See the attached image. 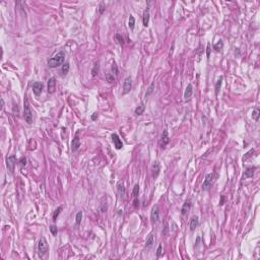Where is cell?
<instances>
[{"label":"cell","instance_id":"8","mask_svg":"<svg viewBox=\"0 0 260 260\" xmlns=\"http://www.w3.org/2000/svg\"><path fill=\"white\" fill-rule=\"evenodd\" d=\"M132 87V80L131 77H126L123 84V93H128Z\"/></svg>","mask_w":260,"mask_h":260},{"label":"cell","instance_id":"39","mask_svg":"<svg viewBox=\"0 0 260 260\" xmlns=\"http://www.w3.org/2000/svg\"><path fill=\"white\" fill-rule=\"evenodd\" d=\"M221 205H223L224 204V196H222V199H221V202H220Z\"/></svg>","mask_w":260,"mask_h":260},{"label":"cell","instance_id":"7","mask_svg":"<svg viewBox=\"0 0 260 260\" xmlns=\"http://www.w3.org/2000/svg\"><path fill=\"white\" fill-rule=\"evenodd\" d=\"M170 141V137H169V134H168V130H164L163 134H162V137H161V141H160V145L162 148H165L166 145L169 143Z\"/></svg>","mask_w":260,"mask_h":260},{"label":"cell","instance_id":"35","mask_svg":"<svg viewBox=\"0 0 260 260\" xmlns=\"http://www.w3.org/2000/svg\"><path fill=\"white\" fill-rule=\"evenodd\" d=\"M19 164H20L22 167L26 166V165H27V159H26V158H22L20 161H19Z\"/></svg>","mask_w":260,"mask_h":260},{"label":"cell","instance_id":"19","mask_svg":"<svg viewBox=\"0 0 260 260\" xmlns=\"http://www.w3.org/2000/svg\"><path fill=\"white\" fill-rule=\"evenodd\" d=\"M153 244H154V236H153L152 234H150V235L148 236V238L146 239V247L149 248V247H151Z\"/></svg>","mask_w":260,"mask_h":260},{"label":"cell","instance_id":"26","mask_svg":"<svg viewBox=\"0 0 260 260\" xmlns=\"http://www.w3.org/2000/svg\"><path fill=\"white\" fill-rule=\"evenodd\" d=\"M259 110L258 109H255V110H253V112H252V119H254L255 121H258L259 120Z\"/></svg>","mask_w":260,"mask_h":260},{"label":"cell","instance_id":"14","mask_svg":"<svg viewBox=\"0 0 260 260\" xmlns=\"http://www.w3.org/2000/svg\"><path fill=\"white\" fill-rule=\"evenodd\" d=\"M151 171H152V176H153L154 178L158 177V175L160 174V171H161V167H160V164H159L158 162H155V163L152 165Z\"/></svg>","mask_w":260,"mask_h":260},{"label":"cell","instance_id":"28","mask_svg":"<svg viewBox=\"0 0 260 260\" xmlns=\"http://www.w3.org/2000/svg\"><path fill=\"white\" fill-rule=\"evenodd\" d=\"M222 48H223V42L220 40L214 46H213V49L215 50V51H221L222 50Z\"/></svg>","mask_w":260,"mask_h":260},{"label":"cell","instance_id":"17","mask_svg":"<svg viewBox=\"0 0 260 260\" xmlns=\"http://www.w3.org/2000/svg\"><path fill=\"white\" fill-rule=\"evenodd\" d=\"M190 207H191V201L190 200H186V202L184 203V205H183V207H182V214L183 215H185L189 210H190Z\"/></svg>","mask_w":260,"mask_h":260},{"label":"cell","instance_id":"20","mask_svg":"<svg viewBox=\"0 0 260 260\" xmlns=\"http://www.w3.org/2000/svg\"><path fill=\"white\" fill-rule=\"evenodd\" d=\"M144 110H145L144 104H140V105L135 109V114H136V115H141V114H143Z\"/></svg>","mask_w":260,"mask_h":260},{"label":"cell","instance_id":"41","mask_svg":"<svg viewBox=\"0 0 260 260\" xmlns=\"http://www.w3.org/2000/svg\"><path fill=\"white\" fill-rule=\"evenodd\" d=\"M207 56H209V44H208V47H207Z\"/></svg>","mask_w":260,"mask_h":260},{"label":"cell","instance_id":"34","mask_svg":"<svg viewBox=\"0 0 260 260\" xmlns=\"http://www.w3.org/2000/svg\"><path fill=\"white\" fill-rule=\"evenodd\" d=\"M161 255H162V245H159L158 250H157V257L159 258Z\"/></svg>","mask_w":260,"mask_h":260},{"label":"cell","instance_id":"1","mask_svg":"<svg viewBox=\"0 0 260 260\" xmlns=\"http://www.w3.org/2000/svg\"><path fill=\"white\" fill-rule=\"evenodd\" d=\"M64 59H65V53H64L63 51H60V52L56 53L53 57H51L48 60V65H49L51 68L58 67V66H60V65L63 64Z\"/></svg>","mask_w":260,"mask_h":260},{"label":"cell","instance_id":"16","mask_svg":"<svg viewBox=\"0 0 260 260\" xmlns=\"http://www.w3.org/2000/svg\"><path fill=\"white\" fill-rule=\"evenodd\" d=\"M192 92H193V87H192V85L191 84H189L187 87H186V89H185V92H184V98L187 100V99H189L191 96H192Z\"/></svg>","mask_w":260,"mask_h":260},{"label":"cell","instance_id":"3","mask_svg":"<svg viewBox=\"0 0 260 260\" xmlns=\"http://www.w3.org/2000/svg\"><path fill=\"white\" fill-rule=\"evenodd\" d=\"M49 250V245H48V242L47 240L45 239V237H42L39 241V244H38V251H39V255L42 257L44 256Z\"/></svg>","mask_w":260,"mask_h":260},{"label":"cell","instance_id":"12","mask_svg":"<svg viewBox=\"0 0 260 260\" xmlns=\"http://www.w3.org/2000/svg\"><path fill=\"white\" fill-rule=\"evenodd\" d=\"M112 140L114 142V146H115L117 149H121L122 146H123V143L121 141V139L119 138V136L117 134H113L112 135Z\"/></svg>","mask_w":260,"mask_h":260},{"label":"cell","instance_id":"23","mask_svg":"<svg viewBox=\"0 0 260 260\" xmlns=\"http://www.w3.org/2000/svg\"><path fill=\"white\" fill-rule=\"evenodd\" d=\"M223 79H224V77L223 76H221L219 79H217V82H216V85H215V95L217 96V93H219V90H220V88H221V86H222V81H223Z\"/></svg>","mask_w":260,"mask_h":260},{"label":"cell","instance_id":"21","mask_svg":"<svg viewBox=\"0 0 260 260\" xmlns=\"http://www.w3.org/2000/svg\"><path fill=\"white\" fill-rule=\"evenodd\" d=\"M69 72V63H64L63 65H62V69H61V73H62V75H66L67 73Z\"/></svg>","mask_w":260,"mask_h":260},{"label":"cell","instance_id":"31","mask_svg":"<svg viewBox=\"0 0 260 260\" xmlns=\"http://www.w3.org/2000/svg\"><path fill=\"white\" fill-rule=\"evenodd\" d=\"M98 72H99V63L96 62V63H95V66H93V69H92V71H91V74H92L93 76H96Z\"/></svg>","mask_w":260,"mask_h":260},{"label":"cell","instance_id":"10","mask_svg":"<svg viewBox=\"0 0 260 260\" xmlns=\"http://www.w3.org/2000/svg\"><path fill=\"white\" fill-rule=\"evenodd\" d=\"M56 89V79L54 77H51L48 80V92L49 93H53Z\"/></svg>","mask_w":260,"mask_h":260},{"label":"cell","instance_id":"32","mask_svg":"<svg viewBox=\"0 0 260 260\" xmlns=\"http://www.w3.org/2000/svg\"><path fill=\"white\" fill-rule=\"evenodd\" d=\"M106 78H107V81H108V82H114V80H115L114 74H112V73H108V74L106 75Z\"/></svg>","mask_w":260,"mask_h":260},{"label":"cell","instance_id":"38","mask_svg":"<svg viewBox=\"0 0 260 260\" xmlns=\"http://www.w3.org/2000/svg\"><path fill=\"white\" fill-rule=\"evenodd\" d=\"M104 10H105L104 3H101V5H100V12H101V13H103V12H104Z\"/></svg>","mask_w":260,"mask_h":260},{"label":"cell","instance_id":"18","mask_svg":"<svg viewBox=\"0 0 260 260\" xmlns=\"http://www.w3.org/2000/svg\"><path fill=\"white\" fill-rule=\"evenodd\" d=\"M142 22H143V26L144 27L148 26V23H149V10L148 9H146L144 11V13H143V19H142Z\"/></svg>","mask_w":260,"mask_h":260},{"label":"cell","instance_id":"4","mask_svg":"<svg viewBox=\"0 0 260 260\" xmlns=\"http://www.w3.org/2000/svg\"><path fill=\"white\" fill-rule=\"evenodd\" d=\"M213 180H214V174L213 173L208 174V175L205 177V180H204V182H203V185H202L203 190H208V189L211 187V185H212V183H213Z\"/></svg>","mask_w":260,"mask_h":260},{"label":"cell","instance_id":"37","mask_svg":"<svg viewBox=\"0 0 260 260\" xmlns=\"http://www.w3.org/2000/svg\"><path fill=\"white\" fill-rule=\"evenodd\" d=\"M112 70H113V72H115V74H118V68H117V65H116L115 63L112 66Z\"/></svg>","mask_w":260,"mask_h":260},{"label":"cell","instance_id":"36","mask_svg":"<svg viewBox=\"0 0 260 260\" xmlns=\"http://www.w3.org/2000/svg\"><path fill=\"white\" fill-rule=\"evenodd\" d=\"M116 39L118 40V42H119L120 44H123V43H124V42H123V41H124V40H123V38H122L119 34H117V35H116Z\"/></svg>","mask_w":260,"mask_h":260},{"label":"cell","instance_id":"2","mask_svg":"<svg viewBox=\"0 0 260 260\" xmlns=\"http://www.w3.org/2000/svg\"><path fill=\"white\" fill-rule=\"evenodd\" d=\"M24 118L28 124L33 123V113L30 111V107H29V101H28L27 97L24 101Z\"/></svg>","mask_w":260,"mask_h":260},{"label":"cell","instance_id":"24","mask_svg":"<svg viewBox=\"0 0 260 260\" xmlns=\"http://www.w3.org/2000/svg\"><path fill=\"white\" fill-rule=\"evenodd\" d=\"M254 175V168L253 169H247L244 173V178H250Z\"/></svg>","mask_w":260,"mask_h":260},{"label":"cell","instance_id":"15","mask_svg":"<svg viewBox=\"0 0 260 260\" xmlns=\"http://www.w3.org/2000/svg\"><path fill=\"white\" fill-rule=\"evenodd\" d=\"M198 224H199L198 217H197V216H193V217L191 219V221H190V230H191V231H194V230L197 228Z\"/></svg>","mask_w":260,"mask_h":260},{"label":"cell","instance_id":"13","mask_svg":"<svg viewBox=\"0 0 260 260\" xmlns=\"http://www.w3.org/2000/svg\"><path fill=\"white\" fill-rule=\"evenodd\" d=\"M79 146H80V140H79L78 135L76 134V136L73 138L72 143H71V149H72V151H76V150L79 148Z\"/></svg>","mask_w":260,"mask_h":260},{"label":"cell","instance_id":"9","mask_svg":"<svg viewBox=\"0 0 260 260\" xmlns=\"http://www.w3.org/2000/svg\"><path fill=\"white\" fill-rule=\"evenodd\" d=\"M43 88H44V86L41 82H35L33 85V91L36 96H40L43 91Z\"/></svg>","mask_w":260,"mask_h":260},{"label":"cell","instance_id":"5","mask_svg":"<svg viewBox=\"0 0 260 260\" xmlns=\"http://www.w3.org/2000/svg\"><path fill=\"white\" fill-rule=\"evenodd\" d=\"M150 220L152 223H158L160 220V209L158 205H154L150 212Z\"/></svg>","mask_w":260,"mask_h":260},{"label":"cell","instance_id":"6","mask_svg":"<svg viewBox=\"0 0 260 260\" xmlns=\"http://www.w3.org/2000/svg\"><path fill=\"white\" fill-rule=\"evenodd\" d=\"M6 165H7V168L10 172H13L14 170V167L16 165V157L15 155H10L7 158L6 160Z\"/></svg>","mask_w":260,"mask_h":260},{"label":"cell","instance_id":"22","mask_svg":"<svg viewBox=\"0 0 260 260\" xmlns=\"http://www.w3.org/2000/svg\"><path fill=\"white\" fill-rule=\"evenodd\" d=\"M81 220H82V211H78L77 214H76V217H75V224H76V226L80 225Z\"/></svg>","mask_w":260,"mask_h":260},{"label":"cell","instance_id":"29","mask_svg":"<svg viewBox=\"0 0 260 260\" xmlns=\"http://www.w3.org/2000/svg\"><path fill=\"white\" fill-rule=\"evenodd\" d=\"M62 210V207L60 206V207H58L57 209L54 211V213H53V221L54 222H56L57 221V217H58V215H59V213H60V211Z\"/></svg>","mask_w":260,"mask_h":260},{"label":"cell","instance_id":"30","mask_svg":"<svg viewBox=\"0 0 260 260\" xmlns=\"http://www.w3.org/2000/svg\"><path fill=\"white\" fill-rule=\"evenodd\" d=\"M132 193H133V196H134V197H137V196H138V193H139V185H138V184H136V185L133 187Z\"/></svg>","mask_w":260,"mask_h":260},{"label":"cell","instance_id":"27","mask_svg":"<svg viewBox=\"0 0 260 260\" xmlns=\"http://www.w3.org/2000/svg\"><path fill=\"white\" fill-rule=\"evenodd\" d=\"M153 89H154V82H151V85L148 87V88H147V91H146V93H145V97L147 98L152 91H153Z\"/></svg>","mask_w":260,"mask_h":260},{"label":"cell","instance_id":"25","mask_svg":"<svg viewBox=\"0 0 260 260\" xmlns=\"http://www.w3.org/2000/svg\"><path fill=\"white\" fill-rule=\"evenodd\" d=\"M128 26H129V28H130L131 29H134V27H135V18H134V16L130 15V17H129V22H128Z\"/></svg>","mask_w":260,"mask_h":260},{"label":"cell","instance_id":"33","mask_svg":"<svg viewBox=\"0 0 260 260\" xmlns=\"http://www.w3.org/2000/svg\"><path fill=\"white\" fill-rule=\"evenodd\" d=\"M50 231L52 233V235L53 236H56L58 233V230H57V227H55V226H51L50 227Z\"/></svg>","mask_w":260,"mask_h":260},{"label":"cell","instance_id":"11","mask_svg":"<svg viewBox=\"0 0 260 260\" xmlns=\"http://www.w3.org/2000/svg\"><path fill=\"white\" fill-rule=\"evenodd\" d=\"M117 190H118V195L120 196V198H124L125 197V187L122 181H120L117 185Z\"/></svg>","mask_w":260,"mask_h":260},{"label":"cell","instance_id":"40","mask_svg":"<svg viewBox=\"0 0 260 260\" xmlns=\"http://www.w3.org/2000/svg\"><path fill=\"white\" fill-rule=\"evenodd\" d=\"M97 115H98V113H93V115H92V120H95V119H96Z\"/></svg>","mask_w":260,"mask_h":260}]
</instances>
